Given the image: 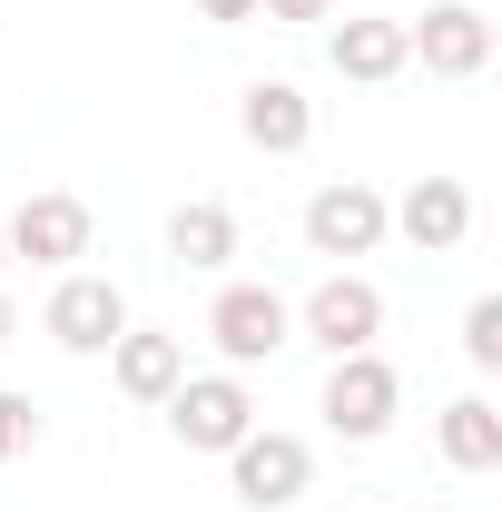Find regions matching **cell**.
<instances>
[{
  "mask_svg": "<svg viewBox=\"0 0 502 512\" xmlns=\"http://www.w3.org/2000/svg\"><path fill=\"white\" fill-rule=\"evenodd\" d=\"M40 325H50V345H69V355H109L128 335V296L109 276H60L50 306H40Z\"/></svg>",
  "mask_w": 502,
  "mask_h": 512,
  "instance_id": "obj_6",
  "label": "cell"
},
{
  "mask_svg": "<svg viewBox=\"0 0 502 512\" xmlns=\"http://www.w3.org/2000/svg\"><path fill=\"white\" fill-rule=\"evenodd\" d=\"M0 237H10V256H30V266H69V256H89V207L79 197H20L0 217Z\"/></svg>",
  "mask_w": 502,
  "mask_h": 512,
  "instance_id": "obj_10",
  "label": "cell"
},
{
  "mask_svg": "<svg viewBox=\"0 0 502 512\" xmlns=\"http://www.w3.org/2000/svg\"><path fill=\"white\" fill-rule=\"evenodd\" d=\"M404 40H414V60L434 69V79H483V69H493V10L434 0L424 20H404Z\"/></svg>",
  "mask_w": 502,
  "mask_h": 512,
  "instance_id": "obj_5",
  "label": "cell"
},
{
  "mask_svg": "<svg viewBox=\"0 0 502 512\" xmlns=\"http://www.w3.org/2000/svg\"><path fill=\"white\" fill-rule=\"evenodd\" d=\"M394 404H404V375H394L384 355H335V365H325V394H315V414H325L345 444H375L384 424H394Z\"/></svg>",
  "mask_w": 502,
  "mask_h": 512,
  "instance_id": "obj_2",
  "label": "cell"
},
{
  "mask_svg": "<svg viewBox=\"0 0 502 512\" xmlns=\"http://www.w3.org/2000/svg\"><path fill=\"white\" fill-rule=\"evenodd\" d=\"M384 227H404L424 256H453L473 237V188H463V178H414V188L384 207Z\"/></svg>",
  "mask_w": 502,
  "mask_h": 512,
  "instance_id": "obj_9",
  "label": "cell"
},
{
  "mask_svg": "<svg viewBox=\"0 0 502 512\" xmlns=\"http://www.w3.org/2000/svg\"><path fill=\"white\" fill-rule=\"evenodd\" d=\"M168 434L188 453H227L256 434V394L237 375H178V394H168Z\"/></svg>",
  "mask_w": 502,
  "mask_h": 512,
  "instance_id": "obj_3",
  "label": "cell"
},
{
  "mask_svg": "<svg viewBox=\"0 0 502 512\" xmlns=\"http://www.w3.org/2000/svg\"><path fill=\"white\" fill-rule=\"evenodd\" d=\"M10 335H20V316H10V296H0V345H10Z\"/></svg>",
  "mask_w": 502,
  "mask_h": 512,
  "instance_id": "obj_20",
  "label": "cell"
},
{
  "mask_svg": "<svg viewBox=\"0 0 502 512\" xmlns=\"http://www.w3.org/2000/svg\"><path fill=\"white\" fill-rule=\"evenodd\" d=\"M325 60H335V79H394V69H414V40H404V20H345L335 40H325Z\"/></svg>",
  "mask_w": 502,
  "mask_h": 512,
  "instance_id": "obj_13",
  "label": "cell"
},
{
  "mask_svg": "<svg viewBox=\"0 0 502 512\" xmlns=\"http://www.w3.org/2000/svg\"><path fill=\"white\" fill-rule=\"evenodd\" d=\"M207 335H217V355H227V365H266V355H286V345H296V306H286L276 286H217Z\"/></svg>",
  "mask_w": 502,
  "mask_h": 512,
  "instance_id": "obj_4",
  "label": "cell"
},
{
  "mask_svg": "<svg viewBox=\"0 0 502 512\" xmlns=\"http://www.w3.org/2000/svg\"><path fill=\"white\" fill-rule=\"evenodd\" d=\"M394 227H384V197L365 178H335V188L306 197V247L315 256H375Z\"/></svg>",
  "mask_w": 502,
  "mask_h": 512,
  "instance_id": "obj_7",
  "label": "cell"
},
{
  "mask_svg": "<svg viewBox=\"0 0 502 512\" xmlns=\"http://www.w3.org/2000/svg\"><path fill=\"white\" fill-rule=\"evenodd\" d=\"M237 128H247V148H266V158H296L315 138V99L296 79H256L247 99H237Z\"/></svg>",
  "mask_w": 502,
  "mask_h": 512,
  "instance_id": "obj_11",
  "label": "cell"
},
{
  "mask_svg": "<svg viewBox=\"0 0 502 512\" xmlns=\"http://www.w3.org/2000/svg\"><path fill=\"white\" fill-rule=\"evenodd\" d=\"M109 375H119L128 404H168L178 375H188V345H178V335H138V325H128L119 345H109Z\"/></svg>",
  "mask_w": 502,
  "mask_h": 512,
  "instance_id": "obj_12",
  "label": "cell"
},
{
  "mask_svg": "<svg viewBox=\"0 0 502 512\" xmlns=\"http://www.w3.org/2000/svg\"><path fill=\"white\" fill-rule=\"evenodd\" d=\"M30 444H40V414H30V394H10V384H0V463H20Z\"/></svg>",
  "mask_w": 502,
  "mask_h": 512,
  "instance_id": "obj_17",
  "label": "cell"
},
{
  "mask_svg": "<svg viewBox=\"0 0 502 512\" xmlns=\"http://www.w3.org/2000/svg\"><path fill=\"white\" fill-rule=\"evenodd\" d=\"M296 335L325 345V355H375V335H384V286H375V276H355V266H335L306 306H296Z\"/></svg>",
  "mask_w": 502,
  "mask_h": 512,
  "instance_id": "obj_1",
  "label": "cell"
},
{
  "mask_svg": "<svg viewBox=\"0 0 502 512\" xmlns=\"http://www.w3.org/2000/svg\"><path fill=\"white\" fill-rule=\"evenodd\" d=\"M168 256H178V266H227V256H237V217H227L217 197H188V207L168 217Z\"/></svg>",
  "mask_w": 502,
  "mask_h": 512,
  "instance_id": "obj_15",
  "label": "cell"
},
{
  "mask_svg": "<svg viewBox=\"0 0 502 512\" xmlns=\"http://www.w3.org/2000/svg\"><path fill=\"white\" fill-rule=\"evenodd\" d=\"M0 266H10V237H0Z\"/></svg>",
  "mask_w": 502,
  "mask_h": 512,
  "instance_id": "obj_21",
  "label": "cell"
},
{
  "mask_svg": "<svg viewBox=\"0 0 502 512\" xmlns=\"http://www.w3.org/2000/svg\"><path fill=\"white\" fill-rule=\"evenodd\" d=\"M227 473H237V503L286 512L315 483V453L296 444V434H247V444H227Z\"/></svg>",
  "mask_w": 502,
  "mask_h": 512,
  "instance_id": "obj_8",
  "label": "cell"
},
{
  "mask_svg": "<svg viewBox=\"0 0 502 512\" xmlns=\"http://www.w3.org/2000/svg\"><path fill=\"white\" fill-rule=\"evenodd\" d=\"M197 20H227L237 30V20H256V0H197Z\"/></svg>",
  "mask_w": 502,
  "mask_h": 512,
  "instance_id": "obj_19",
  "label": "cell"
},
{
  "mask_svg": "<svg viewBox=\"0 0 502 512\" xmlns=\"http://www.w3.org/2000/svg\"><path fill=\"white\" fill-rule=\"evenodd\" d=\"M256 20H276V30H306V20H335V0H256Z\"/></svg>",
  "mask_w": 502,
  "mask_h": 512,
  "instance_id": "obj_18",
  "label": "cell"
},
{
  "mask_svg": "<svg viewBox=\"0 0 502 512\" xmlns=\"http://www.w3.org/2000/svg\"><path fill=\"white\" fill-rule=\"evenodd\" d=\"M443 463H453V473H502V414H493V394L443 404Z\"/></svg>",
  "mask_w": 502,
  "mask_h": 512,
  "instance_id": "obj_14",
  "label": "cell"
},
{
  "mask_svg": "<svg viewBox=\"0 0 502 512\" xmlns=\"http://www.w3.org/2000/svg\"><path fill=\"white\" fill-rule=\"evenodd\" d=\"M463 365H473V375L502 365V296H473V306H463Z\"/></svg>",
  "mask_w": 502,
  "mask_h": 512,
  "instance_id": "obj_16",
  "label": "cell"
}]
</instances>
